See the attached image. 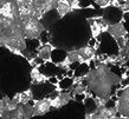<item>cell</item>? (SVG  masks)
Instances as JSON below:
<instances>
[{"label": "cell", "instance_id": "cell-18", "mask_svg": "<svg viewBox=\"0 0 129 119\" xmlns=\"http://www.w3.org/2000/svg\"><path fill=\"white\" fill-rule=\"evenodd\" d=\"M115 1L117 3V5H118V6H120V7H121L122 5H123V4H124V3H125V0H115Z\"/></svg>", "mask_w": 129, "mask_h": 119}, {"label": "cell", "instance_id": "cell-7", "mask_svg": "<svg viewBox=\"0 0 129 119\" xmlns=\"http://www.w3.org/2000/svg\"><path fill=\"white\" fill-rule=\"evenodd\" d=\"M51 98V108H60L75 100V97L69 91H56L55 96H49Z\"/></svg>", "mask_w": 129, "mask_h": 119}, {"label": "cell", "instance_id": "cell-12", "mask_svg": "<svg viewBox=\"0 0 129 119\" xmlns=\"http://www.w3.org/2000/svg\"><path fill=\"white\" fill-rule=\"evenodd\" d=\"M107 33H108L110 37H113L114 39H118V38H122V37H127L128 31H127L123 21H120V23L108 25V27H107Z\"/></svg>", "mask_w": 129, "mask_h": 119}, {"label": "cell", "instance_id": "cell-10", "mask_svg": "<svg viewBox=\"0 0 129 119\" xmlns=\"http://www.w3.org/2000/svg\"><path fill=\"white\" fill-rule=\"evenodd\" d=\"M76 52H77L79 55V62H81V64H82V63H88V64H90V62L94 60L95 58H96V55H97L96 48H94V47L90 46V45L78 47V48H76Z\"/></svg>", "mask_w": 129, "mask_h": 119}, {"label": "cell", "instance_id": "cell-11", "mask_svg": "<svg viewBox=\"0 0 129 119\" xmlns=\"http://www.w3.org/2000/svg\"><path fill=\"white\" fill-rule=\"evenodd\" d=\"M55 50V47L51 45L50 42H46V44H42L39 45V47L37 48V54H36V58H38L40 62L43 63H47L51 62V58H52V52Z\"/></svg>", "mask_w": 129, "mask_h": 119}, {"label": "cell", "instance_id": "cell-16", "mask_svg": "<svg viewBox=\"0 0 129 119\" xmlns=\"http://www.w3.org/2000/svg\"><path fill=\"white\" fill-rule=\"evenodd\" d=\"M94 4L96 5L97 7L102 8V10H104L106 7L111 6V5H116V6H118L117 3H116L115 0H94Z\"/></svg>", "mask_w": 129, "mask_h": 119}, {"label": "cell", "instance_id": "cell-2", "mask_svg": "<svg viewBox=\"0 0 129 119\" xmlns=\"http://www.w3.org/2000/svg\"><path fill=\"white\" fill-rule=\"evenodd\" d=\"M96 62L95 69L89 70L85 76L82 77V80L86 85V88L92 96L96 97H113L117 91L116 87H120L122 84L121 76L111 71L109 65L106 63Z\"/></svg>", "mask_w": 129, "mask_h": 119}, {"label": "cell", "instance_id": "cell-4", "mask_svg": "<svg viewBox=\"0 0 129 119\" xmlns=\"http://www.w3.org/2000/svg\"><path fill=\"white\" fill-rule=\"evenodd\" d=\"M115 108L123 119H129V84L117 90Z\"/></svg>", "mask_w": 129, "mask_h": 119}, {"label": "cell", "instance_id": "cell-6", "mask_svg": "<svg viewBox=\"0 0 129 119\" xmlns=\"http://www.w3.org/2000/svg\"><path fill=\"white\" fill-rule=\"evenodd\" d=\"M101 18L107 25L120 23L123 19V11L120 6L111 5V6H108L103 10V14H102Z\"/></svg>", "mask_w": 129, "mask_h": 119}, {"label": "cell", "instance_id": "cell-19", "mask_svg": "<svg viewBox=\"0 0 129 119\" xmlns=\"http://www.w3.org/2000/svg\"><path fill=\"white\" fill-rule=\"evenodd\" d=\"M128 60H129V59H128Z\"/></svg>", "mask_w": 129, "mask_h": 119}, {"label": "cell", "instance_id": "cell-5", "mask_svg": "<svg viewBox=\"0 0 129 119\" xmlns=\"http://www.w3.org/2000/svg\"><path fill=\"white\" fill-rule=\"evenodd\" d=\"M58 4V0H32L35 16L38 19H42L44 14L51 11H55Z\"/></svg>", "mask_w": 129, "mask_h": 119}, {"label": "cell", "instance_id": "cell-1", "mask_svg": "<svg viewBox=\"0 0 129 119\" xmlns=\"http://www.w3.org/2000/svg\"><path fill=\"white\" fill-rule=\"evenodd\" d=\"M0 46L18 55H25L26 39L16 0H0Z\"/></svg>", "mask_w": 129, "mask_h": 119}, {"label": "cell", "instance_id": "cell-14", "mask_svg": "<svg viewBox=\"0 0 129 119\" xmlns=\"http://www.w3.org/2000/svg\"><path fill=\"white\" fill-rule=\"evenodd\" d=\"M47 79L49 77L45 76L42 71L39 70V67H33L31 70V83L33 85H42V84H45L47 83Z\"/></svg>", "mask_w": 129, "mask_h": 119}, {"label": "cell", "instance_id": "cell-15", "mask_svg": "<svg viewBox=\"0 0 129 119\" xmlns=\"http://www.w3.org/2000/svg\"><path fill=\"white\" fill-rule=\"evenodd\" d=\"M72 11H74V8H72V6L69 3L64 1V0H58V4H57V7H56V12L58 14L59 19L64 18L67 14H69Z\"/></svg>", "mask_w": 129, "mask_h": 119}, {"label": "cell", "instance_id": "cell-13", "mask_svg": "<svg viewBox=\"0 0 129 119\" xmlns=\"http://www.w3.org/2000/svg\"><path fill=\"white\" fill-rule=\"evenodd\" d=\"M18 105H25V104H28L35 100V97H33V91L32 88H27L26 91H23V92H19L14 94V97L12 98Z\"/></svg>", "mask_w": 129, "mask_h": 119}, {"label": "cell", "instance_id": "cell-17", "mask_svg": "<svg viewBox=\"0 0 129 119\" xmlns=\"http://www.w3.org/2000/svg\"><path fill=\"white\" fill-rule=\"evenodd\" d=\"M64 1L69 3V4L72 6V8H74V10H77V1H78V0H64Z\"/></svg>", "mask_w": 129, "mask_h": 119}, {"label": "cell", "instance_id": "cell-3", "mask_svg": "<svg viewBox=\"0 0 129 119\" xmlns=\"http://www.w3.org/2000/svg\"><path fill=\"white\" fill-rule=\"evenodd\" d=\"M20 19H21L23 34L26 40H37L46 31L40 19H38L36 16L28 14V16L20 17Z\"/></svg>", "mask_w": 129, "mask_h": 119}, {"label": "cell", "instance_id": "cell-9", "mask_svg": "<svg viewBox=\"0 0 129 119\" xmlns=\"http://www.w3.org/2000/svg\"><path fill=\"white\" fill-rule=\"evenodd\" d=\"M51 110V98L45 97L33 100V117H39L49 113Z\"/></svg>", "mask_w": 129, "mask_h": 119}, {"label": "cell", "instance_id": "cell-8", "mask_svg": "<svg viewBox=\"0 0 129 119\" xmlns=\"http://www.w3.org/2000/svg\"><path fill=\"white\" fill-rule=\"evenodd\" d=\"M33 117V104L18 105L13 111H11L8 119H31Z\"/></svg>", "mask_w": 129, "mask_h": 119}]
</instances>
